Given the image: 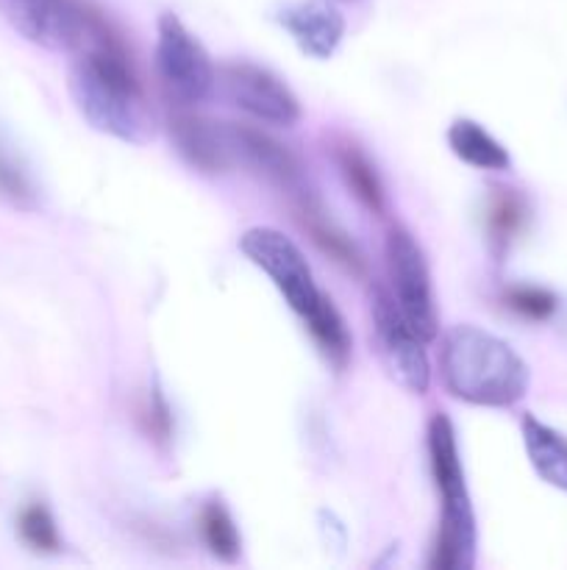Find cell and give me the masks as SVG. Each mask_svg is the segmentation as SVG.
<instances>
[{
  "label": "cell",
  "instance_id": "6da1fadb",
  "mask_svg": "<svg viewBox=\"0 0 567 570\" xmlns=\"http://www.w3.org/2000/svg\"><path fill=\"white\" fill-rule=\"evenodd\" d=\"M67 89L94 131L128 145H145L153 137V111L139 87L126 42L111 22L100 28L87 48L78 50L67 76Z\"/></svg>",
  "mask_w": 567,
  "mask_h": 570
},
{
  "label": "cell",
  "instance_id": "7a4b0ae2",
  "mask_svg": "<svg viewBox=\"0 0 567 570\" xmlns=\"http://www.w3.org/2000/svg\"><path fill=\"white\" fill-rule=\"evenodd\" d=\"M439 371L445 390L454 399L498 410L517 404L531 382L523 356L509 343L472 323H461L445 334Z\"/></svg>",
  "mask_w": 567,
  "mask_h": 570
},
{
  "label": "cell",
  "instance_id": "3957f363",
  "mask_svg": "<svg viewBox=\"0 0 567 570\" xmlns=\"http://www.w3.org/2000/svg\"><path fill=\"white\" fill-rule=\"evenodd\" d=\"M428 460L434 484L442 495V521L428 566L437 570H470L476 566V515L467 495L454 423L442 412L428 423Z\"/></svg>",
  "mask_w": 567,
  "mask_h": 570
},
{
  "label": "cell",
  "instance_id": "277c9868",
  "mask_svg": "<svg viewBox=\"0 0 567 570\" xmlns=\"http://www.w3.org/2000/svg\"><path fill=\"white\" fill-rule=\"evenodd\" d=\"M0 14L28 42L70 53L87 48L106 20L83 0H0Z\"/></svg>",
  "mask_w": 567,
  "mask_h": 570
},
{
  "label": "cell",
  "instance_id": "5b68a950",
  "mask_svg": "<svg viewBox=\"0 0 567 570\" xmlns=\"http://www.w3.org/2000/svg\"><path fill=\"white\" fill-rule=\"evenodd\" d=\"M156 76L167 98L181 106L200 104L215 87V67L209 53L170 11H165L156 26Z\"/></svg>",
  "mask_w": 567,
  "mask_h": 570
},
{
  "label": "cell",
  "instance_id": "8992f818",
  "mask_svg": "<svg viewBox=\"0 0 567 570\" xmlns=\"http://www.w3.org/2000/svg\"><path fill=\"white\" fill-rule=\"evenodd\" d=\"M239 250L248 256L250 265L259 267V271L276 284V289L284 295L289 309L298 312L300 317L309 315L317 306V301L322 298L304 250H300L287 234L278 232V228H248V232L239 237Z\"/></svg>",
  "mask_w": 567,
  "mask_h": 570
},
{
  "label": "cell",
  "instance_id": "52a82bcc",
  "mask_svg": "<svg viewBox=\"0 0 567 570\" xmlns=\"http://www.w3.org/2000/svg\"><path fill=\"white\" fill-rule=\"evenodd\" d=\"M387 271L392 282V298L422 343L437 337V304H434L431 273L417 239L406 228L392 226L387 234Z\"/></svg>",
  "mask_w": 567,
  "mask_h": 570
},
{
  "label": "cell",
  "instance_id": "ba28073f",
  "mask_svg": "<svg viewBox=\"0 0 567 570\" xmlns=\"http://www.w3.org/2000/svg\"><path fill=\"white\" fill-rule=\"evenodd\" d=\"M372 343L389 379L411 395L426 393L431 384V367L422 340L400 315L392 295L381 287L372 289Z\"/></svg>",
  "mask_w": 567,
  "mask_h": 570
},
{
  "label": "cell",
  "instance_id": "9c48e42d",
  "mask_svg": "<svg viewBox=\"0 0 567 570\" xmlns=\"http://www.w3.org/2000/svg\"><path fill=\"white\" fill-rule=\"evenodd\" d=\"M222 87L233 106L270 126L292 128L300 120V104L292 89L267 67L233 61L222 70Z\"/></svg>",
  "mask_w": 567,
  "mask_h": 570
},
{
  "label": "cell",
  "instance_id": "30bf717a",
  "mask_svg": "<svg viewBox=\"0 0 567 570\" xmlns=\"http://www.w3.org/2000/svg\"><path fill=\"white\" fill-rule=\"evenodd\" d=\"M278 22L311 59H331L345 37V17L326 0H295L278 11Z\"/></svg>",
  "mask_w": 567,
  "mask_h": 570
},
{
  "label": "cell",
  "instance_id": "8fae6325",
  "mask_svg": "<svg viewBox=\"0 0 567 570\" xmlns=\"http://www.w3.org/2000/svg\"><path fill=\"white\" fill-rule=\"evenodd\" d=\"M170 139L181 159L200 173H222L233 165L228 122H211L198 115H176Z\"/></svg>",
  "mask_w": 567,
  "mask_h": 570
},
{
  "label": "cell",
  "instance_id": "7c38bea8",
  "mask_svg": "<svg viewBox=\"0 0 567 570\" xmlns=\"http://www.w3.org/2000/svg\"><path fill=\"white\" fill-rule=\"evenodd\" d=\"M228 139H231L233 165H245L259 176L281 184V187L300 189V165L292 150L284 148L270 134L250 126H233L228 122Z\"/></svg>",
  "mask_w": 567,
  "mask_h": 570
},
{
  "label": "cell",
  "instance_id": "4fadbf2b",
  "mask_svg": "<svg viewBox=\"0 0 567 570\" xmlns=\"http://www.w3.org/2000/svg\"><path fill=\"white\" fill-rule=\"evenodd\" d=\"M520 429L528 462L537 471V476L548 482L550 488L567 493V440L534 415L523 417Z\"/></svg>",
  "mask_w": 567,
  "mask_h": 570
},
{
  "label": "cell",
  "instance_id": "5bb4252c",
  "mask_svg": "<svg viewBox=\"0 0 567 570\" xmlns=\"http://www.w3.org/2000/svg\"><path fill=\"white\" fill-rule=\"evenodd\" d=\"M295 209H298L300 226H304L306 232H309V237L320 245V250H326L334 262H339V265L348 267V271H361V254L354 245V239H350L348 234L320 209V204H317L315 198H309V195L298 189V206H295Z\"/></svg>",
  "mask_w": 567,
  "mask_h": 570
},
{
  "label": "cell",
  "instance_id": "9a60e30c",
  "mask_svg": "<svg viewBox=\"0 0 567 570\" xmlns=\"http://www.w3.org/2000/svg\"><path fill=\"white\" fill-rule=\"evenodd\" d=\"M448 145L454 156H459L465 165L478 167V170H506L511 165L504 145L487 128L478 126L476 120H467V117L450 122Z\"/></svg>",
  "mask_w": 567,
  "mask_h": 570
},
{
  "label": "cell",
  "instance_id": "2e32d148",
  "mask_svg": "<svg viewBox=\"0 0 567 570\" xmlns=\"http://www.w3.org/2000/svg\"><path fill=\"white\" fill-rule=\"evenodd\" d=\"M334 161H337L339 173H342V181L348 184L350 193L356 195L365 209L381 215L384 212V187L381 178H378L376 167L367 159L365 150L354 142H337L334 145Z\"/></svg>",
  "mask_w": 567,
  "mask_h": 570
},
{
  "label": "cell",
  "instance_id": "e0dca14e",
  "mask_svg": "<svg viewBox=\"0 0 567 570\" xmlns=\"http://www.w3.org/2000/svg\"><path fill=\"white\" fill-rule=\"evenodd\" d=\"M304 323L309 328L311 340L317 343V348H320V354L326 356L328 365L342 371L350 360V334L334 301L322 295L315 309L304 317Z\"/></svg>",
  "mask_w": 567,
  "mask_h": 570
},
{
  "label": "cell",
  "instance_id": "ac0fdd59",
  "mask_svg": "<svg viewBox=\"0 0 567 570\" xmlns=\"http://www.w3.org/2000/svg\"><path fill=\"white\" fill-rule=\"evenodd\" d=\"M528 220L526 198L515 189H495L487 204V234L495 254H506L511 239L520 237Z\"/></svg>",
  "mask_w": 567,
  "mask_h": 570
},
{
  "label": "cell",
  "instance_id": "d6986e66",
  "mask_svg": "<svg viewBox=\"0 0 567 570\" xmlns=\"http://www.w3.org/2000/svg\"><path fill=\"white\" fill-rule=\"evenodd\" d=\"M198 521L206 549L222 562L237 560L239 551H242V540H239L237 523H233L231 512H228L220 501H206Z\"/></svg>",
  "mask_w": 567,
  "mask_h": 570
},
{
  "label": "cell",
  "instance_id": "ffe728a7",
  "mask_svg": "<svg viewBox=\"0 0 567 570\" xmlns=\"http://www.w3.org/2000/svg\"><path fill=\"white\" fill-rule=\"evenodd\" d=\"M0 198L17 209H33L37 206V187L28 176L20 156L0 139Z\"/></svg>",
  "mask_w": 567,
  "mask_h": 570
},
{
  "label": "cell",
  "instance_id": "44dd1931",
  "mask_svg": "<svg viewBox=\"0 0 567 570\" xmlns=\"http://www.w3.org/2000/svg\"><path fill=\"white\" fill-rule=\"evenodd\" d=\"M17 532L28 549L39 551V554H56L61 549L59 529H56L53 515L44 504L33 501V504L22 507L17 515Z\"/></svg>",
  "mask_w": 567,
  "mask_h": 570
},
{
  "label": "cell",
  "instance_id": "7402d4cb",
  "mask_svg": "<svg viewBox=\"0 0 567 570\" xmlns=\"http://www.w3.org/2000/svg\"><path fill=\"white\" fill-rule=\"evenodd\" d=\"M504 301L515 315L534 323L550 321V317L556 315V309H559V298H556L550 289L534 287V284H517V287H509L504 293Z\"/></svg>",
  "mask_w": 567,
  "mask_h": 570
},
{
  "label": "cell",
  "instance_id": "603a6c76",
  "mask_svg": "<svg viewBox=\"0 0 567 570\" xmlns=\"http://www.w3.org/2000/svg\"><path fill=\"white\" fill-rule=\"evenodd\" d=\"M150 429H153V434L159 440H170V432H172L170 406H167V401L161 399L159 390H153V395H150Z\"/></svg>",
  "mask_w": 567,
  "mask_h": 570
}]
</instances>
